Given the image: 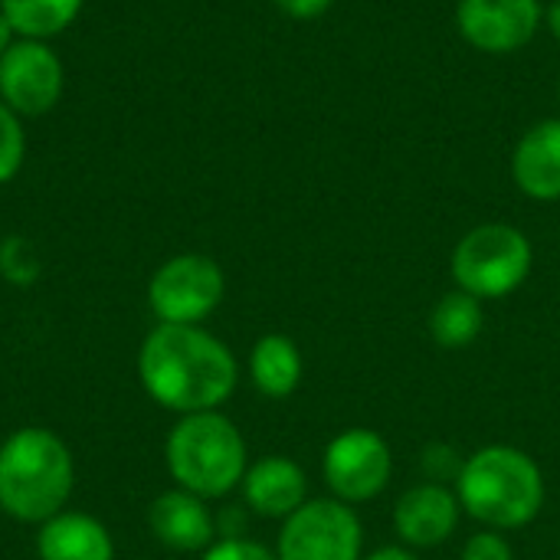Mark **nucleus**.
I'll return each mask as SVG.
<instances>
[{
  "label": "nucleus",
  "instance_id": "f3484780",
  "mask_svg": "<svg viewBox=\"0 0 560 560\" xmlns=\"http://www.w3.org/2000/svg\"><path fill=\"white\" fill-rule=\"evenodd\" d=\"M482 302L463 289L456 292H446L433 312H430V335L440 348H450V351H459V348H469L479 331H482Z\"/></svg>",
  "mask_w": 560,
  "mask_h": 560
},
{
  "label": "nucleus",
  "instance_id": "f03ea898",
  "mask_svg": "<svg viewBox=\"0 0 560 560\" xmlns=\"http://www.w3.org/2000/svg\"><path fill=\"white\" fill-rule=\"evenodd\" d=\"M456 499L489 532L525 528L545 505V476L528 453L515 446H486L463 463Z\"/></svg>",
  "mask_w": 560,
  "mask_h": 560
},
{
  "label": "nucleus",
  "instance_id": "423d86ee",
  "mask_svg": "<svg viewBox=\"0 0 560 560\" xmlns=\"http://www.w3.org/2000/svg\"><path fill=\"white\" fill-rule=\"evenodd\" d=\"M364 532L351 505L312 499L292 512L279 535V560H361Z\"/></svg>",
  "mask_w": 560,
  "mask_h": 560
},
{
  "label": "nucleus",
  "instance_id": "6ab92c4d",
  "mask_svg": "<svg viewBox=\"0 0 560 560\" xmlns=\"http://www.w3.org/2000/svg\"><path fill=\"white\" fill-rule=\"evenodd\" d=\"M0 272H3V279H10L16 285H30L39 276V259H36L30 240L7 236L0 243Z\"/></svg>",
  "mask_w": 560,
  "mask_h": 560
},
{
  "label": "nucleus",
  "instance_id": "412c9836",
  "mask_svg": "<svg viewBox=\"0 0 560 560\" xmlns=\"http://www.w3.org/2000/svg\"><path fill=\"white\" fill-rule=\"evenodd\" d=\"M423 472H427V482H440L446 486L450 479H459L463 472V463H459V453L446 443H433L423 450V459H420Z\"/></svg>",
  "mask_w": 560,
  "mask_h": 560
},
{
  "label": "nucleus",
  "instance_id": "0eeeda50",
  "mask_svg": "<svg viewBox=\"0 0 560 560\" xmlns=\"http://www.w3.org/2000/svg\"><path fill=\"white\" fill-rule=\"evenodd\" d=\"M220 299L223 272L213 259L197 253L167 259L148 285V302L161 325H197L220 305Z\"/></svg>",
  "mask_w": 560,
  "mask_h": 560
},
{
  "label": "nucleus",
  "instance_id": "6e6552de",
  "mask_svg": "<svg viewBox=\"0 0 560 560\" xmlns=\"http://www.w3.org/2000/svg\"><path fill=\"white\" fill-rule=\"evenodd\" d=\"M322 472L338 502L345 505L371 502L390 482V472H394L390 446L374 430H364V427L345 430L328 443Z\"/></svg>",
  "mask_w": 560,
  "mask_h": 560
},
{
  "label": "nucleus",
  "instance_id": "f257e3e1",
  "mask_svg": "<svg viewBox=\"0 0 560 560\" xmlns=\"http://www.w3.org/2000/svg\"><path fill=\"white\" fill-rule=\"evenodd\" d=\"M138 374L154 404L187 413H207L236 390L233 351L197 325H158L141 351Z\"/></svg>",
  "mask_w": 560,
  "mask_h": 560
},
{
  "label": "nucleus",
  "instance_id": "1a4fd4ad",
  "mask_svg": "<svg viewBox=\"0 0 560 560\" xmlns=\"http://www.w3.org/2000/svg\"><path fill=\"white\" fill-rule=\"evenodd\" d=\"M62 92V62L43 39H13L0 56V102L16 115H46Z\"/></svg>",
  "mask_w": 560,
  "mask_h": 560
},
{
  "label": "nucleus",
  "instance_id": "9b49d317",
  "mask_svg": "<svg viewBox=\"0 0 560 560\" xmlns=\"http://www.w3.org/2000/svg\"><path fill=\"white\" fill-rule=\"evenodd\" d=\"M459 499L450 486L420 482L394 505V532L410 548H440L459 525Z\"/></svg>",
  "mask_w": 560,
  "mask_h": 560
},
{
  "label": "nucleus",
  "instance_id": "20e7f679",
  "mask_svg": "<svg viewBox=\"0 0 560 560\" xmlns=\"http://www.w3.org/2000/svg\"><path fill=\"white\" fill-rule=\"evenodd\" d=\"M174 482L200 499H220L233 492L246 476V443L233 420L220 410L187 413L164 446Z\"/></svg>",
  "mask_w": 560,
  "mask_h": 560
},
{
  "label": "nucleus",
  "instance_id": "bb28decb",
  "mask_svg": "<svg viewBox=\"0 0 560 560\" xmlns=\"http://www.w3.org/2000/svg\"><path fill=\"white\" fill-rule=\"evenodd\" d=\"M548 26H551L555 39H560V0L558 3H551V10H548Z\"/></svg>",
  "mask_w": 560,
  "mask_h": 560
},
{
  "label": "nucleus",
  "instance_id": "ddd939ff",
  "mask_svg": "<svg viewBox=\"0 0 560 560\" xmlns=\"http://www.w3.org/2000/svg\"><path fill=\"white\" fill-rule=\"evenodd\" d=\"M148 522H151L154 538L174 551H207L213 545V532H217L213 515L207 512L203 499L187 489L158 495L151 502Z\"/></svg>",
  "mask_w": 560,
  "mask_h": 560
},
{
  "label": "nucleus",
  "instance_id": "a878e982",
  "mask_svg": "<svg viewBox=\"0 0 560 560\" xmlns=\"http://www.w3.org/2000/svg\"><path fill=\"white\" fill-rule=\"evenodd\" d=\"M10 43H13V26L7 23V16L0 13V56L10 49Z\"/></svg>",
  "mask_w": 560,
  "mask_h": 560
},
{
  "label": "nucleus",
  "instance_id": "2eb2a0df",
  "mask_svg": "<svg viewBox=\"0 0 560 560\" xmlns=\"http://www.w3.org/2000/svg\"><path fill=\"white\" fill-rule=\"evenodd\" d=\"M39 560H112L115 545L102 522L82 512H59L43 522L36 538Z\"/></svg>",
  "mask_w": 560,
  "mask_h": 560
},
{
  "label": "nucleus",
  "instance_id": "f8f14e48",
  "mask_svg": "<svg viewBox=\"0 0 560 560\" xmlns=\"http://www.w3.org/2000/svg\"><path fill=\"white\" fill-rule=\"evenodd\" d=\"M243 495L256 515L285 522L292 512H299L308 502L305 499L308 482H305V472L299 469V463H292L285 456H266L246 469Z\"/></svg>",
  "mask_w": 560,
  "mask_h": 560
},
{
  "label": "nucleus",
  "instance_id": "b1692460",
  "mask_svg": "<svg viewBox=\"0 0 560 560\" xmlns=\"http://www.w3.org/2000/svg\"><path fill=\"white\" fill-rule=\"evenodd\" d=\"M272 3L292 20H315L331 7V0H272Z\"/></svg>",
  "mask_w": 560,
  "mask_h": 560
},
{
  "label": "nucleus",
  "instance_id": "39448f33",
  "mask_svg": "<svg viewBox=\"0 0 560 560\" xmlns=\"http://www.w3.org/2000/svg\"><path fill=\"white\" fill-rule=\"evenodd\" d=\"M532 272V243L509 223H482L469 230L453 253V279L463 292L502 299L515 292Z\"/></svg>",
  "mask_w": 560,
  "mask_h": 560
},
{
  "label": "nucleus",
  "instance_id": "7ed1b4c3",
  "mask_svg": "<svg viewBox=\"0 0 560 560\" xmlns=\"http://www.w3.org/2000/svg\"><path fill=\"white\" fill-rule=\"evenodd\" d=\"M75 466L66 443L39 427L16 430L0 446V509L16 522L43 525L72 495Z\"/></svg>",
  "mask_w": 560,
  "mask_h": 560
},
{
  "label": "nucleus",
  "instance_id": "393cba45",
  "mask_svg": "<svg viewBox=\"0 0 560 560\" xmlns=\"http://www.w3.org/2000/svg\"><path fill=\"white\" fill-rule=\"evenodd\" d=\"M361 560H420L413 551H407V548H377V551H371L368 558Z\"/></svg>",
  "mask_w": 560,
  "mask_h": 560
},
{
  "label": "nucleus",
  "instance_id": "9d476101",
  "mask_svg": "<svg viewBox=\"0 0 560 560\" xmlns=\"http://www.w3.org/2000/svg\"><path fill=\"white\" fill-rule=\"evenodd\" d=\"M456 23L476 49L495 56L515 52L535 36L541 23V3L538 0H459Z\"/></svg>",
  "mask_w": 560,
  "mask_h": 560
},
{
  "label": "nucleus",
  "instance_id": "4468645a",
  "mask_svg": "<svg viewBox=\"0 0 560 560\" xmlns=\"http://www.w3.org/2000/svg\"><path fill=\"white\" fill-rule=\"evenodd\" d=\"M512 174L532 200H560V118L535 125L518 141Z\"/></svg>",
  "mask_w": 560,
  "mask_h": 560
},
{
  "label": "nucleus",
  "instance_id": "5701e85b",
  "mask_svg": "<svg viewBox=\"0 0 560 560\" xmlns=\"http://www.w3.org/2000/svg\"><path fill=\"white\" fill-rule=\"evenodd\" d=\"M463 560H512V545L499 532H482L466 541Z\"/></svg>",
  "mask_w": 560,
  "mask_h": 560
},
{
  "label": "nucleus",
  "instance_id": "aec40b11",
  "mask_svg": "<svg viewBox=\"0 0 560 560\" xmlns=\"http://www.w3.org/2000/svg\"><path fill=\"white\" fill-rule=\"evenodd\" d=\"M23 151H26V138H23L20 118L0 102V184L13 180V174L23 164Z\"/></svg>",
  "mask_w": 560,
  "mask_h": 560
},
{
  "label": "nucleus",
  "instance_id": "a211bd4d",
  "mask_svg": "<svg viewBox=\"0 0 560 560\" xmlns=\"http://www.w3.org/2000/svg\"><path fill=\"white\" fill-rule=\"evenodd\" d=\"M82 10V0H0V13L23 39L62 33Z\"/></svg>",
  "mask_w": 560,
  "mask_h": 560
},
{
  "label": "nucleus",
  "instance_id": "dca6fc26",
  "mask_svg": "<svg viewBox=\"0 0 560 560\" xmlns=\"http://www.w3.org/2000/svg\"><path fill=\"white\" fill-rule=\"evenodd\" d=\"M249 377L266 397H289L302 381V354L299 345L285 335H266L256 341L249 354Z\"/></svg>",
  "mask_w": 560,
  "mask_h": 560
},
{
  "label": "nucleus",
  "instance_id": "4be33fe9",
  "mask_svg": "<svg viewBox=\"0 0 560 560\" xmlns=\"http://www.w3.org/2000/svg\"><path fill=\"white\" fill-rule=\"evenodd\" d=\"M203 560H279L269 548H262L259 541L249 538H223L217 545L207 548Z\"/></svg>",
  "mask_w": 560,
  "mask_h": 560
}]
</instances>
